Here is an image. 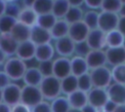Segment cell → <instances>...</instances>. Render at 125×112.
<instances>
[{"label": "cell", "mask_w": 125, "mask_h": 112, "mask_svg": "<svg viewBox=\"0 0 125 112\" xmlns=\"http://www.w3.org/2000/svg\"><path fill=\"white\" fill-rule=\"evenodd\" d=\"M12 111V107L9 106L8 104H6L5 102H0V112H11Z\"/></svg>", "instance_id": "cell-47"}, {"label": "cell", "mask_w": 125, "mask_h": 112, "mask_svg": "<svg viewBox=\"0 0 125 112\" xmlns=\"http://www.w3.org/2000/svg\"><path fill=\"white\" fill-rule=\"evenodd\" d=\"M102 2H103V0H84V4L89 9L95 10V11H96V9H101Z\"/></svg>", "instance_id": "cell-41"}, {"label": "cell", "mask_w": 125, "mask_h": 112, "mask_svg": "<svg viewBox=\"0 0 125 112\" xmlns=\"http://www.w3.org/2000/svg\"><path fill=\"white\" fill-rule=\"evenodd\" d=\"M83 15L84 12L80 7H69L67 13L65 14L63 19L68 23V24H72L78 21H81L83 19Z\"/></svg>", "instance_id": "cell-29"}, {"label": "cell", "mask_w": 125, "mask_h": 112, "mask_svg": "<svg viewBox=\"0 0 125 112\" xmlns=\"http://www.w3.org/2000/svg\"><path fill=\"white\" fill-rule=\"evenodd\" d=\"M86 62L88 64L89 70L105 66L106 64V57L104 50H91L88 55L85 56Z\"/></svg>", "instance_id": "cell-13"}, {"label": "cell", "mask_w": 125, "mask_h": 112, "mask_svg": "<svg viewBox=\"0 0 125 112\" xmlns=\"http://www.w3.org/2000/svg\"><path fill=\"white\" fill-rule=\"evenodd\" d=\"M51 110L52 112H68L70 109V105L66 96L59 95L58 97L51 100Z\"/></svg>", "instance_id": "cell-28"}, {"label": "cell", "mask_w": 125, "mask_h": 112, "mask_svg": "<svg viewBox=\"0 0 125 112\" xmlns=\"http://www.w3.org/2000/svg\"><path fill=\"white\" fill-rule=\"evenodd\" d=\"M37 68L39 69V71L41 72L43 77H47V76L53 75V59L39 62Z\"/></svg>", "instance_id": "cell-37"}, {"label": "cell", "mask_w": 125, "mask_h": 112, "mask_svg": "<svg viewBox=\"0 0 125 112\" xmlns=\"http://www.w3.org/2000/svg\"><path fill=\"white\" fill-rule=\"evenodd\" d=\"M71 74L70 59L68 57L59 56L53 60V75L58 79H62Z\"/></svg>", "instance_id": "cell-11"}, {"label": "cell", "mask_w": 125, "mask_h": 112, "mask_svg": "<svg viewBox=\"0 0 125 112\" xmlns=\"http://www.w3.org/2000/svg\"><path fill=\"white\" fill-rule=\"evenodd\" d=\"M34 2H35V0H21L23 7H30L31 8Z\"/></svg>", "instance_id": "cell-51"}, {"label": "cell", "mask_w": 125, "mask_h": 112, "mask_svg": "<svg viewBox=\"0 0 125 112\" xmlns=\"http://www.w3.org/2000/svg\"><path fill=\"white\" fill-rule=\"evenodd\" d=\"M120 1H121L122 4H125V0H120Z\"/></svg>", "instance_id": "cell-59"}, {"label": "cell", "mask_w": 125, "mask_h": 112, "mask_svg": "<svg viewBox=\"0 0 125 112\" xmlns=\"http://www.w3.org/2000/svg\"><path fill=\"white\" fill-rule=\"evenodd\" d=\"M11 112H31V108L21 102H19L18 104L12 106Z\"/></svg>", "instance_id": "cell-42"}, {"label": "cell", "mask_w": 125, "mask_h": 112, "mask_svg": "<svg viewBox=\"0 0 125 112\" xmlns=\"http://www.w3.org/2000/svg\"><path fill=\"white\" fill-rule=\"evenodd\" d=\"M11 83V79L9 78V76L5 73L4 70L0 71V88L4 89L5 87H7L9 84Z\"/></svg>", "instance_id": "cell-43"}, {"label": "cell", "mask_w": 125, "mask_h": 112, "mask_svg": "<svg viewBox=\"0 0 125 112\" xmlns=\"http://www.w3.org/2000/svg\"><path fill=\"white\" fill-rule=\"evenodd\" d=\"M122 3L120 0H103L101 9L104 12L118 14L121 9Z\"/></svg>", "instance_id": "cell-36"}, {"label": "cell", "mask_w": 125, "mask_h": 112, "mask_svg": "<svg viewBox=\"0 0 125 112\" xmlns=\"http://www.w3.org/2000/svg\"><path fill=\"white\" fill-rule=\"evenodd\" d=\"M1 35H2V33H1V32H0V38H1Z\"/></svg>", "instance_id": "cell-60"}, {"label": "cell", "mask_w": 125, "mask_h": 112, "mask_svg": "<svg viewBox=\"0 0 125 112\" xmlns=\"http://www.w3.org/2000/svg\"><path fill=\"white\" fill-rule=\"evenodd\" d=\"M124 36L117 30H111L105 34V44L106 48H115V47H121L123 44Z\"/></svg>", "instance_id": "cell-26"}, {"label": "cell", "mask_w": 125, "mask_h": 112, "mask_svg": "<svg viewBox=\"0 0 125 112\" xmlns=\"http://www.w3.org/2000/svg\"><path fill=\"white\" fill-rule=\"evenodd\" d=\"M74 48H75V43L72 41V39L68 36L60 38L55 40V52L62 57H68L74 54Z\"/></svg>", "instance_id": "cell-9"}, {"label": "cell", "mask_w": 125, "mask_h": 112, "mask_svg": "<svg viewBox=\"0 0 125 112\" xmlns=\"http://www.w3.org/2000/svg\"><path fill=\"white\" fill-rule=\"evenodd\" d=\"M117 30L125 37V17H119Z\"/></svg>", "instance_id": "cell-44"}, {"label": "cell", "mask_w": 125, "mask_h": 112, "mask_svg": "<svg viewBox=\"0 0 125 112\" xmlns=\"http://www.w3.org/2000/svg\"><path fill=\"white\" fill-rule=\"evenodd\" d=\"M70 69H71V74L76 77L89 72V67L85 57L78 56H74L70 59Z\"/></svg>", "instance_id": "cell-22"}, {"label": "cell", "mask_w": 125, "mask_h": 112, "mask_svg": "<svg viewBox=\"0 0 125 112\" xmlns=\"http://www.w3.org/2000/svg\"><path fill=\"white\" fill-rule=\"evenodd\" d=\"M31 112H52L51 110V105L49 102L42 100L35 106L31 108Z\"/></svg>", "instance_id": "cell-39"}, {"label": "cell", "mask_w": 125, "mask_h": 112, "mask_svg": "<svg viewBox=\"0 0 125 112\" xmlns=\"http://www.w3.org/2000/svg\"><path fill=\"white\" fill-rule=\"evenodd\" d=\"M113 112H125V104L117 105Z\"/></svg>", "instance_id": "cell-52"}, {"label": "cell", "mask_w": 125, "mask_h": 112, "mask_svg": "<svg viewBox=\"0 0 125 112\" xmlns=\"http://www.w3.org/2000/svg\"><path fill=\"white\" fill-rule=\"evenodd\" d=\"M118 20H119V15L118 14L102 11L101 13H99L98 28H100L104 32L107 33L111 30L117 29Z\"/></svg>", "instance_id": "cell-5"}, {"label": "cell", "mask_w": 125, "mask_h": 112, "mask_svg": "<svg viewBox=\"0 0 125 112\" xmlns=\"http://www.w3.org/2000/svg\"><path fill=\"white\" fill-rule=\"evenodd\" d=\"M18 22V19L16 17L10 16V15H3L0 17V32L2 34L4 33H10L12 28L15 26V24Z\"/></svg>", "instance_id": "cell-31"}, {"label": "cell", "mask_w": 125, "mask_h": 112, "mask_svg": "<svg viewBox=\"0 0 125 112\" xmlns=\"http://www.w3.org/2000/svg\"><path fill=\"white\" fill-rule=\"evenodd\" d=\"M29 40L35 44L36 46L42 45V44H47L51 43L52 36L50 33V30L44 29L38 25H33L30 27V35H29Z\"/></svg>", "instance_id": "cell-12"}, {"label": "cell", "mask_w": 125, "mask_h": 112, "mask_svg": "<svg viewBox=\"0 0 125 112\" xmlns=\"http://www.w3.org/2000/svg\"><path fill=\"white\" fill-rule=\"evenodd\" d=\"M116 106H117V104H115L113 101H111V100L108 99V100L105 102V104H104V106L103 107V109H104V111H106V112H113L114 109L116 108Z\"/></svg>", "instance_id": "cell-45"}, {"label": "cell", "mask_w": 125, "mask_h": 112, "mask_svg": "<svg viewBox=\"0 0 125 112\" xmlns=\"http://www.w3.org/2000/svg\"><path fill=\"white\" fill-rule=\"evenodd\" d=\"M57 18L52 14V13H48V14H43V15H38L37 17V21H36V25L50 30L53 25L55 24V22L57 21Z\"/></svg>", "instance_id": "cell-30"}, {"label": "cell", "mask_w": 125, "mask_h": 112, "mask_svg": "<svg viewBox=\"0 0 125 112\" xmlns=\"http://www.w3.org/2000/svg\"><path fill=\"white\" fill-rule=\"evenodd\" d=\"M81 112H98V109L88 103L84 107L81 108Z\"/></svg>", "instance_id": "cell-46"}, {"label": "cell", "mask_w": 125, "mask_h": 112, "mask_svg": "<svg viewBox=\"0 0 125 112\" xmlns=\"http://www.w3.org/2000/svg\"><path fill=\"white\" fill-rule=\"evenodd\" d=\"M89 73H90L94 88L106 89L112 83L111 70L106 66H102V67L92 69L90 70Z\"/></svg>", "instance_id": "cell-3"}, {"label": "cell", "mask_w": 125, "mask_h": 112, "mask_svg": "<svg viewBox=\"0 0 125 112\" xmlns=\"http://www.w3.org/2000/svg\"><path fill=\"white\" fill-rule=\"evenodd\" d=\"M71 7H80L84 4V0H67Z\"/></svg>", "instance_id": "cell-48"}, {"label": "cell", "mask_w": 125, "mask_h": 112, "mask_svg": "<svg viewBox=\"0 0 125 112\" xmlns=\"http://www.w3.org/2000/svg\"><path fill=\"white\" fill-rule=\"evenodd\" d=\"M21 9V8H20V6H19L15 1H14V2H10V3H7L6 14L17 18V16H18V14L20 13Z\"/></svg>", "instance_id": "cell-40"}, {"label": "cell", "mask_w": 125, "mask_h": 112, "mask_svg": "<svg viewBox=\"0 0 125 112\" xmlns=\"http://www.w3.org/2000/svg\"><path fill=\"white\" fill-rule=\"evenodd\" d=\"M89 31H90V29L81 20V21L69 24L67 36L70 37L72 39V41H74V43H80V42L86 41Z\"/></svg>", "instance_id": "cell-10"}, {"label": "cell", "mask_w": 125, "mask_h": 112, "mask_svg": "<svg viewBox=\"0 0 125 112\" xmlns=\"http://www.w3.org/2000/svg\"><path fill=\"white\" fill-rule=\"evenodd\" d=\"M54 55H55L54 46L51 43H47V44L36 46L34 58L38 62H42V61L52 60V58L54 57Z\"/></svg>", "instance_id": "cell-19"}, {"label": "cell", "mask_w": 125, "mask_h": 112, "mask_svg": "<svg viewBox=\"0 0 125 112\" xmlns=\"http://www.w3.org/2000/svg\"><path fill=\"white\" fill-rule=\"evenodd\" d=\"M7 58H8V56H6V54L0 49V65H2V64H4L5 63V61L7 60Z\"/></svg>", "instance_id": "cell-50"}, {"label": "cell", "mask_w": 125, "mask_h": 112, "mask_svg": "<svg viewBox=\"0 0 125 112\" xmlns=\"http://www.w3.org/2000/svg\"><path fill=\"white\" fill-rule=\"evenodd\" d=\"M122 47L125 49V37H124V40H123V44H122Z\"/></svg>", "instance_id": "cell-57"}, {"label": "cell", "mask_w": 125, "mask_h": 112, "mask_svg": "<svg viewBox=\"0 0 125 112\" xmlns=\"http://www.w3.org/2000/svg\"><path fill=\"white\" fill-rule=\"evenodd\" d=\"M42 100H44V97L39 90V87L24 85L21 88V103L32 108Z\"/></svg>", "instance_id": "cell-4"}, {"label": "cell", "mask_w": 125, "mask_h": 112, "mask_svg": "<svg viewBox=\"0 0 125 112\" xmlns=\"http://www.w3.org/2000/svg\"><path fill=\"white\" fill-rule=\"evenodd\" d=\"M6 3H10V2H14V1H16V0H4Z\"/></svg>", "instance_id": "cell-56"}, {"label": "cell", "mask_w": 125, "mask_h": 112, "mask_svg": "<svg viewBox=\"0 0 125 112\" xmlns=\"http://www.w3.org/2000/svg\"><path fill=\"white\" fill-rule=\"evenodd\" d=\"M105 34L106 33L100 28L91 29L85 41L90 50H104L106 47Z\"/></svg>", "instance_id": "cell-6"}, {"label": "cell", "mask_w": 125, "mask_h": 112, "mask_svg": "<svg viewBox=\"0 0 125 112\" xmlns=\"http://www.w3.org/2000/svg\"><path fill=\"white\" fill-rule=\"evenodd\" d=\"M87 95H88V103L96 107L98 110L103 109L105 102L108 100L106 89L93 88L87 93Z\"/></svg>", "instance_id": "cell-8"}, {"label": "cell", "mask_w": 125, "mask_h": 112, "mask_svg": "<svg viewBox=\"0 0 125 112\" xmlns=\"http://www.w3.org/2000/svg\"><path fill=\"white\" fill-rule=\"evenodd\" d=\"M90 48L86 44V42H80V43H75V48H74V54L75 56L85 57L88 53L90 52Z\"/></svg>", "instance_id": "cell-38"}, {"label": "cell", "mask_w": 125, "mask_h": 112, "mask_svg": "<svg viewBox=\"0 0 125 112\" xmlns=\"http://www.w3.org/2000/svg\"><path fill=\"white\" fill-rule=\"evenodd\" d=\"M27 66L25 61L20 59L17 56H10L4 63V71L9 76L11 81L21 80Z\"/></svg>", "instance_id": "cell-2"}, {"label": "cell", "mask_w": 125, "mask_h": 112, "mask_svg": "<svg viewBox=\"0 0 125 112\" xmlns=\"http://www.w3.org/2000/svg\"><path fill=\"white\" fill-rule=\"evenodd\" d=\"M35 49H36V45L33 44L30 40H26V41L19 43V46H18L15 56L23 61L30 60V59L34 58Z\"/></svg>", "instance_id": "cell-16"}, {"label": "cell", "mask_w": 125, "mask_h": 112, "mask_svg": "<svg viewBox=\"0 0 125 112\" xmlns=\"http://www.w3.org/2000/svg\"><path fill=\"white\" fill-rule=\"evenodd\" d=\"M111 78L114 83L125 85V63L113 66L111 69Z\"/></svg>", "instance_id": "cell-34"}, {"label": "cell", "mask_w": 125, "mask_h": 112, "mask_svg": "<svg viewBox=\"0 0 125 112\" xmlns=\"http://www.w3.org/2000/svg\"><path fill=\"white\" fill-rule=\"evenodd\" d=\"M118 15H119V17H125V4H122L121 9H120Z\"/></svg>", "instance_id": "cell-53"}, {"label": "cell", "mask_w": 125, "mask_h": 112, "mask_svg": "<svg viewBox=\"0 0 125 112\" xmlns=\"http://www.w3.org/2000/svg\"><path fill=\"white\" fill-rule=\"evenodd\" d=\"M70 5L67 0H54L52 14L58 19H63L65 14L67 13Z\"/></svg>", "instance_id": "cell-27"}, {"label": "cell", "mask_w": 125, "mask_h": 112, "mask_svg": "<svg viewBox=\"0 0 125 112\" xmlns=\"http://www.w3.org/2000/svg\"><path fill=\"white\" fill-rule=\"evenodd\" d=\"M82 21L86 24V26L91 30L94 28H98L99 21V13L95 10H89L84 13Z\"/></svg>", "instance_id": "cell-33"}, {"label": "cell", "mask_w": 125, "mask_h": 112, "mask_svg": "<svg viewBox=\"0 0 125 112\" xmlns=\"http://www.w3.org/2000/svg\"><path fill=\"white\" fill-rule=\"evenodd\" d=\"M53 2L54 0H35L31 8L37 15L52 13Z\"/></svg>", "instance_id": "cell-32"}, {"label": "cell", "mask_w": 125, "mask_h": 112, "mask_svg": "<svg viewBox=\"0 0 125 112\" xmlns=\"http://www.w3.org/2000/svg\"><path fill=\"white\" fill-rule=\"evenodd\" d=\"M21 80L26 86L39 87L41 81L43 80V75L37 67H27Z\"/></svg>", "instance_id": "cell-21"}, {"label": "cell", "mask_w": 125, "mask_h": 112, "mask_svg": "<svg viewBox=\"0 0 125 112\" xmlns=\"http://www.w3.org/2000/svg\"><path fill=\"white\" fill-rule=\"evenodd\" d=\"M61 90L62 93L65 95H68L69 93L78 90L77 77L72 74H69L68 76L61 79Z\"/></svg>", "instance_id": "cell-25"}, {"label": "cell", "mask_w": 125, "mask_h": 112, "mask_svg": "<svg viewBox=\"0 0 125 112\" xmlns=\"http://www.w3.org/2000/svg\"><path fill=\"white\" fill-rule=\"evenodd\" d=\"M11 35L19 42H23L26 40H29V35H30V27L21 23V22H17L15 24V26L12 28L11 30Z\"/></svg>", "instance_id": "cell-24"}, {"label": "cell", "mask_w": 125, "mask_h": 112, "mask_svg": "<svg viewBox=\"0 0 125 112\" xmlns=\"http://www.w3.org/2000/svg\"><path fill=\"white\" fill-rule=\"evenodd\" d=\"M3 92V102L9 106H14L21 102V88L16 83H10L7 87L2 89Z\"/></svg>", "instance_id": "cell-7"}, {"label": "cell", "mask_w": 125, "mask_h": 112, "mask_svg": "<svg viewBox=\"0 0 125 112\" xmlns=\"http://www.w3.org/2000/svg\"><path fill=\"white\" fill-rule=\"evenodd\" d=\"M38 15L34 12V10L30 7H22L20 11V13L17 16V19L19 22L28 26L32 27L36 24Z\"/></svg>", "instance_id": "cell-18"}, {"label": "cell", "mask_w": 125, "mask_h": 112, "mask_svg": "<svg viewBox=\"0 0 125 112\" xmlns=\"http://www.w3.org/2000/svg\"><path fill=\"white\" fill-rule=\"evenodd\" d=\"M6 8H7V3L4 0H0V17L6 14Z\"/></svg>", "instance_id": "cell-49"}, {"label": "cell", "mask_w": 125, "mask_h": 112, "mask_svg": "<svg viewBox=\"0 0 125 112\" xmlns=\"http://www.w3.org/2000/svg\"><path fill=\"white\" fill-rule=\"evenodd\" d=\"M104 53L106 63L111 65L112 67L125 63V49L122 46L115 48H106Z\"/></svg>", "instance_id": "cell-15"}, {"label": "cell", "mask_w": 125, "mask_h": 112, "mask_svg": "<svg viewBox=\"0 0 125 112\" xmlns=\"http://www.w3.org/2000/svg\"><path fill=\"white\" fill-rule=\"evenodd\" d=\"M19 42L11 35V33H4L0 38V49L6 54L8 57L16 55Z\"/></svg>", "instance_id": "cell-17"}, {"label": "cell", "mask_w": 125, "mask_h": 112, "mask_svg": "<svg viewBox=\"0 0 125 112\" xmlns=\"http://www.w3.org/2000/svg\"><path fill=\"white\" fill-rule=\"evenodd\" d=\"M66 98L68 100V103L70 105V108H76L81 109L86 104H88V95L87 93L82 92L80 90H76L73 93L66 95Z\"/></svg>", "instance_id": "cell-20"}, {"label": "cell", "mask_w": 125, "mask_h": 112, "mask_svg": "<svg viewBox=\"0 0 125 112\" xmlns=\"http://www.w3.org/2000/svg\"><path fill=\"white\" fill-rule=\"evenodd\" d=\"M68 29H69V24L63 19H57V21L55 22L53 27L50 29L52 39L57 40V39L67 36L68 35Z\"/></svg>", "instance_id": "cell-23"}, {"label": "cell", "mask_w": 125, "mask_h": 112, "mask_svg": "<svg viewBox=\"0 0 125 112\" xmlns=\"http://www.w3.org/2000/svg\"><path fill=\"white\" fill-rule=\"evenodd\" d=\"M108 99L115 104H125V85L119 83H111L106 88Z\"/></svg>", "instance_id": "cell-14"}, {"label": "cell", "mask_w": 125, "mask_h": 112, "mask_svg": "<svg viewBox=\"0 0 125 112\" xmlns=\"http://www.w3.org/2000/svg\"><path fill=\"white\" fill-rule=\"evenodd\" d=\"M68 112H81V109H76V108H70Z\"/></svg>", "instance_id": "cell-54"}, {"label": "cell", "mask_w": 125, "mask_h": 112, "mask_svg": "<svg viewBox=\"0 0 125 112\" xmlns=\"http://www.w3.org/2000/svg\"><path fill=\"white\" fill-rule=\"evenodd\" d=\"M3 101V92H2V89L0 88V102Z\"/></svg>", "instance_id": "cell-55"}, {"label": "cell", "mask_w": 125, "mask_h": 112, "mask_svg": "<svg viewBox=\"0 0 125 112\" xmlns=\"http://www.w3.org/2000/svg\"><path fill=\"white\" fill-rule=\"evenodd\" d=\"M77 86H78V90L85 93H88L90 90L94 88L89 72L77 77Z\"/></svg>", "instance_id": "cell-35"}, {"label": "cell", "mask_w": 125, "mask_h": 112, "mask_svg": "<svg viewBox=\"0 0 125 112\" xmlns=\"http://www.w3.org/2000/svg\"><path fill=\"white\" fill-rule=\"evenodd\" d=\"M39 90L44 97V99L53 100L62 93L61 90V80L54 75L43 77L39 85Z\"/></svg>", "instance_id": "cell-1"}, {"label": "cell", "mask_w": 125, "mask_h": 112, "mask_svg": "<svg viewBox=\"0 0 125 112\" xmlns=\"http://www.w3.org/2000/svg\"><path fill=\"white\" fill-rule=\"evenodd\" d=\"M98 112H106V111H104V109H100V110H98Z\"/></svg>", "instance_id": "cell-58"}]
</instances>
